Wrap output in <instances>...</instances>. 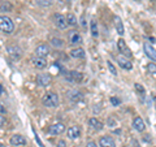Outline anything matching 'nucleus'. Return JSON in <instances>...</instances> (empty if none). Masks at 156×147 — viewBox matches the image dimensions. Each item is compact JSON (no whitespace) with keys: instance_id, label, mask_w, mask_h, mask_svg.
Wrapping results in <instances>:
<instances>
[{"instance_id":"nucleus-1","label":"nucleus","mask_w":156,"mask_h":147,"mask_svg":"<svg viewBox=\"0 0 156 147\" xmlns=\"http://www.w3.org/2000/svg\"><path fill=\"white\" fill-rule=\"evenodd\" d=\"M58 95L56 92H46L42 98V103L43 106L48 107V108H53V107H57L58 106Z\"/></svg>"},{"instance_id":"nucleus-2","label":"nucleus","mask_w":156,"mask_h":147,"mask_svg":"<svg viewBox=\"0 0 156 147\" xmlns=\"http://www.w3.org/2000/svg\"><path fill=\"white\" fill-rule=\"evenodd\" d=\"M14 30V23L8 16H0V31L5 34H12Z\"/></svg>"},{"instance_id":"nucleus-3","label":"nucleus","mask_w":156,"mask_h":147,"mask_svg":"<svg viewBox=\"0 0 156 147\" xmlns=\"http://www.w3.org/2000/svg\"><path fill=\"white\" fill-rule=\"evenodd\" d=\"M117 48H119V52H120L122 56L128 57V59L133 57V53H131L130 48H129V46H128V43H126L122 38H120L119 41H117Z\"/></svg>"},{"instance_id":"nucleus-4","label":"nucleus","mask_w":156,"mask_h":147,"mask_svg":"<svg viewBox=\"0 0 156 147\" xmlns=\"http://www.w3.org/2000/svg\"><path fill=\"white\" fill-rule=\"evenodd\" d=\"M34 52H35L37 57L46 59L51 53V47H50V45H47V43H41L39 46L35 47V51H34Z\"/></svg>"},{"instance_id":"nucleus-5","label":"nucleus","mask_w":156,"mask_h":147,"mask_svg":"<svg viewBox=\"0 0 156 147\" xmlns=\"http://www.w3.org/2000/svg\"><path fill=\"white\" fill-rule=\"evenodd\" d=\"M7 52H8V55L9 57L12 59V60H20V59L22 57V50H21V47H18L16 45H12V46H8L7 47Z\"/></svg>"},{"instance_id":"nucleus-6","label":"nucleus","mask_w":156,"mask_h":147,"mask_svg":"<svg viewBox=\"0 0 156 147\" xmlns=\"http://www.w3.org/2000/svg\"><path fill=\"white\" fill-rule=\"evenodd\" d=\"M65 131V125L62 122H56V124H52L50 128H48V133L51 135H58Z\"/></svg>"},{"instance_id":"nucleus-7","label":"nucleus","mask_w":156,"mask_h":147,"mask_svg":"<svg viewBox=\"0 0 156 147\" xmlns=\"http://www.w3.org/2000/svg\"><path fill=\"white\" fill-rule=\"evenodd\" d=\"M116 60H117L119 65L122 68V69H125V70H131V69H133V64H131V61L129 60L128 57H125L122 55H119L116 57Z\"/></svg>"},{"instance_id":"nucleus-8","label":"nucleus","mask_w":156,"mask_h":147,"mask_svg":"<svg viewBox=\"0 0 156 147\" xmlns=\"http://www.w3.org/2000/svg\"><path fill=\"white\" fill-rule=\"evenodd\" d=\"M143 50H144V53L150 60L152 61H156V48L151 45V43H144L143 45Z\"/></svg>"},{"instance_id":"nucleus-9","label":"nucleus","mask_w":156,"mask_h":147,"mask_svg":"<svg viewBox=\"0 0 156 147\" xmlns=\"http://www.w3.org/2000/svg\"><path fill=\"white\" fill-rule=\"evenodd\" d=\"M52 78L50 74H38L37 76V85L41 87H47L48 85H51Z\"/></svg>"},{"instance_id":"nucleus-10","label":"nucleus","mask_w":156,"mask_h":147,"mask_svg":"<svg viewBox=\"0 0 156 147\" xmlns=\"http://www.w3.org/2000/svg\"><path fill=\"white\" fill-rule=\"evenodd\" d=\"M9 142H11V145L12 146H25L26 145V139H25V137L21 135V134H14L11 137V139H9Z\"/></svg>"},{"instance_id":"nucleus-11","label":"nucleus","mask_w":156,"mask_h":147,"mask_svg":"<svg viewBox=\"0 0 156 147\" xmlns=\"http://www.w3.org/2000/svg\"><path fill=\"white\" fill-rule=\"evenodd\" d=\"M99 146L100 147H116V142L115 139L109 135H103L99 139Z\"/></svg>"},{"instance_id":"nucleus-12","label":"nucleus","mask_w":156,"mask_h":147,"mask_svg":"<svg viewBox=\"0 0 156 147\" xmlns=\"http://www.w3.org/2000/svg\"><path fill=\"white\" fill-rule=\"evenodd\" d=\"M69 42H70V45H74V46L81 45L82 43V35L78 31L72 30V31H69Z\"/></svg>"},{"instance_id":"nucleus-13","label":"nucleus","mask_w":156,"mask_h":147,"mask_svg":"<svg viewBox=\"0 0 156 147\" xmlns=\"http://www.w3.org/2000/svg\"><path fill=\"white\" fill-rule=\"evenodd\" d=\"M55 25L58 29H61V30H65V29L69 26L68 22H66V17L62 16V14H56L55 16Z\"/></svg>"},{"instance_id":"nucleus-14","label":"nucleus","mask_w":156,"mask_h":147,"mask_svg":"<svg viewBox=\"0 0 156 147\" xmlns=\"http://www.w3.org/2000/svg\"><path fill=\"white\" fill-rule=\"evenodd\" d=\"M81 137V128L77 125H73L68 129V138L70 139H77Z\"/></svg>"},{"instance_id":"nucleus-15","label":"nucleus","mask_w":156,"mask_h":147,"mask_svg":"<svg viewBox=\"0 0 156 147\" xmlns=\"http://www.w3.org/2000/svg\"><path fill=\"white\" fill-rule=\"evenodd\" d=\"M133 128L136 131H139V133H142V131L146 130V124H144V120L142 117H135L133 120Z\"/></svg>"},{"instance_id":"nucleus-16","label":"nucleus","mask_w":156,"mask_h":147,"mask_svg":"<svg viewBox=\"0 0 156 147\" xmlns=\"http://www.w3.org/2000/svg\"><path fill=\"white\" fill-rule=\"evenodd\" d=\"M68 80L74 82V83H78L81 82L82 80H83V76H82L81 72H77V70H70L69 73H68Z\"/></svg>"},{"instance_id":"nucleus-17","label":"nucleus","mask_w":156,"mask_h":147,"mask_svg":"<svg viewBox=\"0 0 156 147\" xmlns=\"http://www.w3.org/2000/svg\"><path fill=\"white\" fill-rule=\"evenodd\" d=\"M89 126L96 131H100L103 129V122L99 121L96 117H91V119H89Z\"/></svg>"},{"instance_id":"nucleus-18","label":"nucleus","mask_w":156,"mask_h":147,"mask_svg":"<svg viewBox=\"0 0 156 147\" xmlns=\"http://www.w3.org/2000/svg\"><path fill=\"white\" fill-rule=\"evenodd\" d=\"M70 56L73 59H83L86 56V52L82 47H76L70 51Z\"/></svg>"},{"instance_id":"nucleus-19","label":"nucleus","mask_w":156,"mask_h":147,"mask_svg":"<svg viewBox=\"0 0 156 147\" xmlns=\"http://www.w3.org/2000/svg\"><path fill=\"white\" fill-rule=\"evenodd\" d=\"M33 65L37 68V69H44V68L47 66V61H46V59H43V57H34L33 59Z\"/></svg>"},{"instance_id":"nucleus-20","label":"nucleus","mask_w":156,"mask_h":147,"mask_svg":"<svg viewBox=\"0 0 156 147\" xmlns=\"http://www.w3.org/2000/svg\"><path fill=\"white\" fill-rule=\"evenodd\" d=\"M115 26H116V30H117V33H119V35L122 37L125 34V29H124L122 20H121L119 16H115Z\"/></svg>"},{"instance_id":"nucleus-21","label":"nucleus","mask_w":156,"mask_h":147,"mask_svg":"<svg viewBox=\"0 0 156 147\" xmlns=\"http://www.w3.org/2000/svg\"><path fill=\"white\" fill-rule=\"evenodd\" d=\"M50 43H51V46H53L55 48H62L64 47V41H62L61 38H52L51 41H50Z\"/></svg>"},{"instance_id":"nucleus-22","label":"nucleus","mask_w":156,"mask_h":147,"mask_svg":"<svg viewBox=\"0 0 156 147\" xmlns=\"http://www.w3.org/2000/svg\"><path fill=\"white\" fill-rule=\"evenodd\" d=\"M65 17H66V22H68V25L69 26H76L78 23L77 17L73 13H68V16H65Z\"/></svg>"},{"instance_id":"nucleus-23","label":"nucleus","mask_w":156,"mask_h":147,"mask_svg":"<svg viewBox=\"0 0 156 147\" xmlns=\"http://www.w3.org/2000/svg\"><path fill=\"white\" fill-rule=\"evenodd\" d=\"M90 27H91V34H92V37H98V25H96V21L95 20H91V22H90Z\"/></svg>"},{"instance_id":"nucleus-24","label":"nucleus","mask_w":156,"mask_h":147,"mask_svg":"<svg viewBox=\"0 0 156 147\" xmlns=\"http://www.w3.org/2000/svg\"><path fill=\"white\" fill-rule=\"evenodd\" d=\"M35 3L39 7H43V8H47V7L52 5V0H35Z\"/></svg>"},{"instance_id":"nucleus-25","label":"nucleus","mask_w":156,"mask_h":147,"mask_svg":"<svg viewBox=\"0 0 156 147\" xmlns=\"http://www.w3.org/2000/svg\"><path fill=\"white\" fill-rule=\"evenodd\" d=\"M134 87H135V90L138 91V94H140L142 96L146 95V89L143 87V85H140V83H134Z\"/></svg>"},{"instance_id":"nucleus-26","label":"nucleus","mask_w":156,"mask_h":147,"mask_svg":"<svg viewBox=\"0 0 156 147\" xmlns=\"http://www.w3.org/2000/svg\"><path fill=\"white\" fill-rule=\"evenodd\" d=\"M82 92H80V91H74L73 92V95H70V99L73 100V102H78V100H81L82 99Z\"/></svg>"},{"instance_id":"nucleus-27","label":"nucleus","mask_w":156,"mask_h":147,"mask_svg":"<svg viewBox=\"0 0 156 147\" xmlns=\"http://www.w3.org/2000/svg\"><path fill=\"white\" fill-rule=\"evenodd\" d=\"M107 66H108V69H109V72H111V74H113V76H117V69L115 68V65L112 64V63L108 60L107 61Z\"/></svg>"},{"instance_id":"nucleus-28","label":"nucleus","mask_w":156,"mask_h":147,"mask_svg":"<svg viewBox=\"0 0 156 147\" xmlns=\"http://www.w3.org/2000/svg\"><path fill=\"white\" fill-rule=\"evenodd\" d=\"M147 70L150 74H156V64H154V63H151V64L147 65Z\"/></svg>"},{"instance_id":"nucleus-29","label":"nucleus","mask_w":156,"mask_h":147,"mask_svg":"<svg viewBox=\"0 0 156 147\" xmlns=\"http://www.w3.org/2000/svg\"><path fill=\"white\" fill-rule=\"evenodd\" d=\"M111 103H112V106L117 107V106L121 104V100L119 99V98H116V96H111Z\"/></svg>"},{"instance_id":"nucleus-30","label":"nucleus","mask_w":156,"mask_h":147,"mask_svg":"<svg viewBox=\"0 0 156 147\" xmlns=\"http://www.w3.org/2000/svg\"><path fill=\"white\" fill-rule=\"evenodd\" d=\"M5 8H8V9H11L12 7H11V5H9V4H8L7 2H5V3H4V2H3V3H2V5H0V11H4V9H5Z\"/></svg>"},{"instance_id":"nucleus-31","label":"nucleus","mask_w":156,"mask_h":147,"mask_svg":"<svg viewBox=\"0 0 156 147\" xmlns=\"http://www.w3.org/2000/svg\"><path fill=\"white\" fill-rule=\"evenodd\" d=\"M56 147H68V146H66V142H65L64 139H61V141H58V142H57Z\"/></svg>"},{"instance_id":"nucleus-32","label":"nucleus","mask_w":156,"mask_h":147,"mask_svg":"<svg viewBox=\"0 0 156 147\" xmlns=\"http://www.w3.org/2000/svg\"><path fill=\"white\" fill-rule=\"evenodd\" d=\"M85 147H99L96 145V142H94V141H91V142H87L86 143V146Z\"/></svg>"},{"instance_id":"nucleus-33","label":"nucleus","mask_w":156,"mask_h":147,"mask_svg":"<svg viewBox=\"0 0 156 147\" xmlns=\"http://www.w3.org/2000/svg\"><path fill=\"white\" fill-rule=\"evenodd\" d=\"M4 124H5V117L0 115V128H2V126H3Z\"/></svg>"},{"instance_id":"nucleus-34","label":"nucleus","mask_w":156,"mask_h":147,"mask_svg":"<svg viewBox=\"0 0 156 147\" xmlns=\"http://www.w3.org/2000/svg\"><path fill=\"white\" fill-rule=\"evenodd\" d=\"M0 113H7L5 107H3V104H0Z\"/></svg>"},{"instance_id":"nucleus-35","label":"nucleus","mask_w":156,"mask_h":147,"mask_svg":"<svg viewBox=\"0 0 156 147\" xmlns=\"http://www.w3.org/2000/svg\"><path fill=\"white\" fill-rule=\"evenodd\" d=\"M81 25L83 26V27H86V22H85V16H82V18H81Z\"/></svg>"},{"instance_id":"nucleus-36","label":"nucleus","mask_w":156,"mask_h":147,"mask_svg":"<svg viewBox=\"0 0 156 147\" xmlns=\"http://www.w3.org/2000/svg\"><path fill=\"white\" fill-rule=\"evenodd\" d=\"M35 141H37L38 143H39V146H41V147H43V143L41 142V139H39V137H38V135H35Z\"/></svg>"},{"instance_id":"nucleus-37","label":"nucleus","mask_w":156,"mask_h":147,"mask_svg":"<svg viewBox=\"0 0 156 147\" xmlns=\"http://www.w3.org/2000/svg\"><path fill=\"white\" fill-rule=\"evenodd\" d=\"M3 92H4V87H3L2 85H0V95H2V94H3Z\"/></svg>"},{"instance_id":"nucleus-38","label":"nucleus","mask_w":156,"mask_h":147,"mask_svg":"<svg viewBox=\"0 0 156 147\" xmlns=\"http://www.w3.org/2000/svg\"><path fill=\"white\" fill-rule=\"evenodd\" d=\"M154 100H155V106H156V98H154Z\"/></svg>"},{"instance_id":"nucleus-39","label":"nucleus","mask_w":156,"mask_h":147,"mask_svg":"<svg viewBox=\"0 0 156 147\" xmlns=\"http://www.w3.org/2000/svg\"><path fill=\"white\" fill-rule=\"evenodd\" d=\"M150 2H152V3H155V2H156V0H150Z\"/></svg>"},{"instance_id":"nucleus-40","label":"nucleus","mask_w":156,"mask_h":147,"mask_svg":"<svg viewBox=\"0 0 156 147\" xmlns=\"http://www.w3.org/2000/svg\"><path fill=\"white\" fill-rule=\"evenodd\" d=\"M0 147H2V143H0Z\"/></svg>"}]
</instances>
